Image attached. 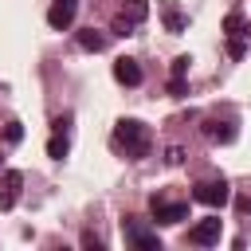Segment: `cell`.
<instances>
[{
  "mask_svg": "<svg viewBox=\"0 0 251 251\" xmlns=\"http://www.w3.org/2000/svg\"><path fill=\"white\" fill-rule=\"evenodd\" d=\"M67 149H71L67 133H55V137L47 141V157H55V161H63V157H67Z\"/></svg>",
  "mask_w": 251,
  "mask_h": 251,
  "instance_id": "14",
  "label": "cell"
},
{
  "mask_svg": "<svg viewBox=\"0 0 251 251\" xmlns=\"http://www.w3.org/2000/svg\"><path fill=\"white\" fill-rule=\"evenodd\" d=\"M4 137H8L12 145H16V141H24V126H20V122H8V129H4Z\"/></svg>",
  "mask_w": 251,
  "mask_h": 251,
  "instance_id": "17",
  "label": "cell"
},
{
  "mask_svg": "<svg viewBox=\"0 0 251 251\" xmlns=\"http://www.w3.org/2000/svg\"><path fill=\"white\" fill-rule=\"evenodd\" d=\"M0 161H4V157H0Z\"/></svg>",
  "mask_w": 251,
  "mask_h": 251,
  "instance_id": "23",
  "label": "cell"
},
{
  "mask_svg": "<svg viewBox=\"0 0 251 251\" xmlns=\"http://www.w3.org/2000/svg\"><path fill=\"white\" fill-rule=\"evenodd\" d=\"M239 208H243V212L251 216V196H243V200H239Z\"/></svg>",
  "mask_w": 251,
  "mask_h": 251,
  "instance_id": "22",
  "label": "cell"
},
{
  "mask_svg": "<svg viewBox=\"0 0 251 251\" xmlns=\"http://www.w3.org/2000/svg\"><path fill=\"white\" fill-rule=\"evenodd\" d=\"M122 231H126V243L129 247H137V251H161V235L145 220H126Z\"/></svg>",
  "mask_w": 251,
  "mask_h": 251,
  "instance_id": "3",
  "label": "cell"
},
{
  "mask_svg": "<svg viewBox=\"0 0 251 251\" xmlns=\"http://www.w3.org/2000/svg\"><path fill=\"white\" fill-rule=\"evenodd\" d=\"M247 35H251V27H247L243 12L231 8V12L224 16V39H227V55H231V59H243V55H247Z\"/></svg>",
  "mask_w": 251,
  "mask_h": 251,
  "instance_id": "2",
  "label": "cell"
},
{
  "mask_svg": "<svg viewBox=\"0 0 251 251\" xmlns=\"http://www.w3.org/2000/svg\"><path fill=\"white\" fill-rule=\"evenodd\" d=\"M75 16H78V0H51V8H47V24L55 31H67L75 24Z\"/></svg>",
  "mask_w": 251,
  "mask_h": 251,
  "instance_id": "7",
  "label": "cell"
},
{
  "mask_svg": "<svg viewBox=\"0 0 251 251\" xmlns=\"http://www.w3.org/2000/svg\"><path fill=\"white\" fill-rule=\"evenodd\" d=\"M114 149L118 153H126L129 161H137V157H145L149 153V126L145 122H137V118H122L118 126H114Z\"/></svg>",
  "mask_w": 251,
  "mask_h": 251,
  "instance_id": "1",
  "label": "cell"
},
{
  "mask_svg": "<svg viewBox=\"0 0 251 251\" xmlns=\"http://www.w3.org/2000/svg\"><path fill=\"white\" fill-rule=\"evenodd\" d=\"M161 20H165V31H173V35H180L184 27H188V20H184V12L173 4V0H161Z\"/></svg>",
  "mask_w": 251,
  "mask_h": 251,
  "instance_id": "11",
  "label": "cell"
},
{
  "mask_svg": "<svg viewBox=\"0 0 251 251\" xmlns=\"http://www.w3.org/2000/svg\"><path fill=\"white\" fill-rule=\"evenodd\" d=\"M82 247H94V251H102L106 243H102V235H94V231H82Z\"/></svg>",
  "mask_w": 251,
  "mask_h": 251,
  "instance_id": "18",
  "label": "cell"
},
{
  "mask_svg": "<svg viewBox=\"0 0 251 251\" xmlns=\"http://www.w3.org/2000/svg\"><path fill=\"white\" fill-rule=\"evenodd\" d=\"M192 200L204 204V208H224V204L231 200V188H227L224 176H220V180H200V184L192 188Z\"/></svg>",
  "mask_w": 251,
  "mask_h": 251,
  "instance_id": "4",
  "label": "cell"
},
{
  "mask_svg": "<svg viewBox=\"0 0 251 251\" xmlns=\"http://www.w3.org/2000/svg\"><path fill=\"white\" fill-rule=\"evenodd\" d=\"M188 63H192L188 55H176V59H173V78H184V75H188Z\"/></svg>",
  "mask_w": 251,
  "mask_h": 251,
  "instance_id": "15",
  "label": "cell"
},
{
  "mask_svg": "<svg viewBox=\"0 0 251 251\" xmlns=\"http://www.w3.org/2000/svg\"><path fill=\"white\" fill-rule=\"evenodd\" d=\"M169 94H173V98H184V94H188V82H184V78H173V75H169Z\"/></svg>",
  "mask_w": 251,
  "mask_h": 251,
  "instance_id": "16",
  "label": "cell"
},
{
  "mask_svg": "<svg viewBox=\"0 0 251 251\" xmlns=\"http://www.w3.org/2000/svg\"><path fill=\"white\" fill-rule=\"evenodd\" d=\"M200 129H204V137H208V141H220V145H227V141H235V126H231V122H220V118H208V122H204Z\"/></svg>",
  "mask_w": 251,
  "mask_h": 251,
  "instance_id": "10",
  "label": "cell"
},
{
  "mask_svg": "<svg viewBox=\"0 0 251 251\" xmlns=\"http://www.w3.org/2000/svg\"><path fill=\"white\" fill-rule=\"evenodd\" d=\"M114 78H118L122 86H141L145 75H141L137 59H126V55H122V59H114Z\"/></svg>",
  "mask_w": 251,
  "mask_h": 251,
  "instance_id": "9",
  "label": "cell"
},
{
  "mask_svg": "<svg viewBox=\"0 0 251 251\" xmlns=\"http://www.w3.org/2000/svg\"><path fill=\"white\" fill-rule=\"evenodd\" d=\"M165 161H169V165H180V161H184V149H180V145H169Z\"/></svg>",
  "mask_w": 251,
  "mask_h": 251,
  "instance_id": "20",
  "label": "cell"
},
{
  "mask_svg": "<svg viewBox=\"0 0 251 251\" xmlns=\"http://www.w3.org/2000/svg\"><path fill=\"white\" fill-rule=\"evenodd\" d=\"M51 126H55V133H63V129H67V126H71V114H63V118H55V122H51Z\"/></svg>",
  "mask_w": 251,
  "mask_h": 251,
  "instance_id": "21",
  "label": "cell"
},
{
  "mask_svg": "<svg viewBox=\"0 0 251 251\" xmlns=\"http://www.w3.org/2000/svg\"><path fill=\"white\" fill-rule=\"evenodd\" d=\"M220 231H224V220H220V216H208V220H200L196 227H188V243L212 247V243H220Z\"/></svg>",
  "mask_w": 251,
  "mask_h": 251,
  "instance_id": "6",
  "label": "cell"
},
{
  "mask_svg": "<svg viewBox=\"0 0 251 251\" xmlns=\"http://www.w3.org/2000/svg\"><path fill=\"white\" fill-rule=\"evenodd\" d=\"M20 184H24V173L20 169H8L4 180H0V212L16 208V196H20Z\"/></svg>",
  "mask_w": 251,
  "mask_h": 251,
  "instance_id": "8",
  "label": "cell"
},
{
  "mask_svg": "<svg viewBox=\"0 0 251 251\" xmlns=\"http://www.w3.org/2000/svg\"><path fill=\"white\" fill-rule=\"evenodd\" d=\"M78 47H82V51H94V55H98V51L106 47V35H102V31H94V27H86V31H78Z\"/></svg>",
  "mask_w": 251,
  "mask_h": 251,
  "instance_id": "13",
  "label": "cell"
},
{
  "mask_svg": "<svg viewBox=\"0 0 251 251\" xmlns=\"http://www.w3.org/2000/svg\"><path fill=\"white\" fill-rule=\"evenodd\" d=\"M114 35H133V24H126L122 16H114Z\"/></svg>",
  "mask_w": 251,
  "mask_h": 251,
  "instance_id": "19",
  "label": "cell"
},
{
  "mask_svg": "<svg viewBox=\"0 0 251 251\" xmlns=\"http://www.w3.org/2000/svg\"><path fill=\"white\" fill-rule=\"evenodd\" d=\"M149 212H153V224H180V220H188V204H180V200H165V196H153L149 200Z\"/></svg>",
  "mask_w": 251,
  "mask_h": 251,
  "instance_id": "5",
  "label": "cell"
},
{
  "mask_svg": "<svg viewBox=\"0 0 251 251\" xmlns=\"http://www.w3.org/2000/svg\"><path fill=\"white\" fill-rule=\"evenodd\" d=\"M118 16H122L126 24H133V27H137V24L149 16V0H122V12H118Z\"/></svg>",
  "mask_w": 251,
  "mask_h": 251,
  "instance_id": "12",
  "label": "cell"
}]
</instances>
